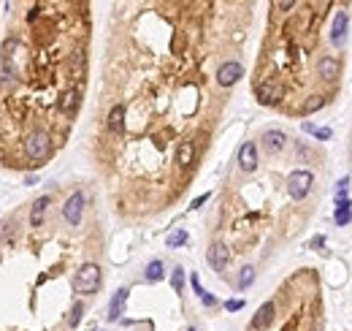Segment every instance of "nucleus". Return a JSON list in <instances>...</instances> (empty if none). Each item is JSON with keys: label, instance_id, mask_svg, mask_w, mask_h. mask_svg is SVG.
Returning <instances> with one entry per match:
<instances>
[{"label": "nucleus", "instance_id": "7", "mask_svg": "<svg viewBox=\"0 0 352 331\" xmlns=\"http://www.w3.org/2000/svg\"><path fill=\"white\" fill-rule=\"evenodd\" d=\"M209 264L214 266V271H225L230 264V253L222 245H211L209 247Z\"/></svg>", "mask_w": 352, "mask_h": 331}, {"label": "nucleus", "instance_id": "4", "mask_svg": "<svg viewBox=\"0 0 352 331\" xmlns=\"http://www.w3.org/2000/svg\"><path fill=\"white\" fill-rule=\"evenodd\" d=\"M247 331H325V299L317 269H298L252 315Z\"/></svg>", "mask_w": 352, "mask_h": 331}, {"label": "nucleus", "instance_id": "11", "mask_svg": "<svg viewBox=\"0 0 352 331\" xmlns=\"http://www.w3.org/2000/svg\"><path fill=\"white\" fill-rule=\"evenodd\" d=\"M144 277H147L149 282H157L160 277H163V261H152V264L147 266V274Z\"/></svg>", "mask_w": 352, "mask_h": 331}, {"label": "nucleus", "instance_id": "14", "mask_svg": "<svg viewBox=\"0 0 352 331\" xmlns=\"http://www.w3.org/2000/svg\"><path fill=\"white\" fill-rule=\"evenodd\" d=\"M82 312H84V307H82V304H76V307H73V310H71V318H68V326H73V329H76L79 323H82Z\"/></svg>", "mask_w": 352, "mask_h": 331}, {"label": "nucleus", "instance_id": "8", "mask_svg": "<svg viewBox=\"0 0 352 331\" xmlns=\"http://www.w3.org/2000/svg\"><path fill=\"white\" fill-rule=\"evenodd\" d=\"M49 204H51V196H41V199L33 201V209H30V225L33 228H38V225L44 223V214H46V209H49Z\"/></svg>", "mask_w": 352, "mask_h": 331}, {"label": "nucleus", "instance_id": "9", "mask_svg": "<svg viewBox=\"0 0 352 331\" xmlns=\"http://www.w3.org/2000/svg\"><path fill=\"white\" fill-rule=\"evenodd\" d=\"M125 301H128V288H119L111 299V307H108V321H117L125 310Z\"/></svg>", "mask_w": 352, "mask_h": 331}, {"label": "nucleus", "instance_id": "16", "mask_svg": "<svg viewBox=\"0 0 352 331\" xmlns=\"http://www.w3.org/2000/svg\"><path fill=\"white\" fill-rule=\"evenodd\" d=\"M201 299H203V304H206V307H214V304H217V299H214V296H209V293H203Z\"/></svg>", "mask_w": 352, "mask_h": 331}, {"label": "nucleus", "instance_id": "18", "mask_svg": "<svg viewBox=\"0 0 352 331\" xmlns=\"http://www.w3.org/2000/svg\"><path fill=\"white\" fill-rule=\"evenodd\" d=\"M190 331H195V329H190Z\"/></svg>", "mask_w": 352, "mask_h": 331}, {"label": "nucleus", "instance_id": "1", "mask_svg": "<svg viewBox=\"0 0 352 331\" xmlns=\"http://www.w3.org/2000/svg\"><path fill=\"white\" fill-rule=\"evenodd\" d=\"M230 3H144L128 14L108 68L101 160L128 214H152L190 188L201 149L217 125L225 95L214 52L239 46L250 3L225 19Z\"/></svg>", "mask_w": 352, "mask_h": 331}, {"label": "nucleus", "instance_id": "15", "mask_svg": "<svg viewBox=\"0 0 352 331\" xmlns=\"http://www.w3.org/2000/svg\"><path fill=\"white\" fill-rule=\"evenodd\" d=\"M171 282H174V288H176V290H182V282H184L182 269H174V280H171Z\"/></svg>", "mask_w": 352, "mask_h": 331}, {"label": "nucleus", "instance_id": "13", "mask_svg": "<svg viewBox=\"0 0 352 331\" xmlns=\"http://www.w3.org/2000/svg\"><path fill=\"white\" fill-rule=\"evenodd\" d=\"M187 242V231H174V234L168 236V247H179Z\"/></svg>", "mask_w": 352, "mask_h": 331}, {"label": "nucleus", "instance_id": "10", "mask_svg": "<svg viewBox=\"0 0 352 331\" xmlns=\"http://www.w3.org/2000/svg\"><path fill=\"white\" fill-rule=\"evenodd\" d=\"M255 282V266H241L239 271V288H250Z\"/></svg>", "mask_w": 352, "mask_h": 331}, {"label": "nucleus", "instance_id": "12", "mask_svg": "<svg viewBox=\"0 0 352 331\" xmlns=\"http://www.w3.org/2000/svg\"><path fill=\"white\" fill-rule=\"evenodd\" d=\"M350 220V201L347 199H342V204H339V212H336V223L339 225H344Z\"/></svg>", "mask_w": 352, "mask_h": 331}, {"label": "nucleus", "instance_id": "6", "mask_svg": "<svg viewBox=\"0 0 352 331\" xmlns=\"http://www.w3.org/2000/svg\"><path fill=\"white\" fill-rule=\"evenodd\" d=\"M82 214H84V193L76 190V193H71L68 201L62 204V217H65L68 225L79 228V225H82Z\"/></svg>", "mask_w": 352, "mask_h": 331}, {"label": "nucleus", "instance_id": "2", "mask_svg": "<svg viewBox=\"0 0 352 331\" xmlns=\"http://www.w3.org/2000/svg\"><path fill=\"white\" fill-rule=\"evenodd\" d=\"M350 3H271L260 55L252 73L257 103L285 117H309L339 98L347 63Z\"/></svg>", "mask_w": 352, "mask_h": 331}, {"label": "nucleus", "instance_id": "17", "mask_svg": "<svg viewBox=\"0 0 352 331\" xmlns=\"http://www.w3.org/2000/svg\"><path fill=\"white\" fill-rule=\"evenodd\" d=\"M228 310H241V301H228Z\"/></svg>", "mask_w": 352, "mask_h": 331}, {"label": "nucleus", "instance_id": "5", "mask_svg": "<svg viewBox=\"0 0 352 331\" xmlns=\"http://www.w3.org/2000/svg\"><path fill=\"white\" fill-rule=\"evenodd\" d=\"M101 280H103L101 266L92 264V261H90V264H82V266H79V271H76V277H73V290L90 296V293H95V290L101 288Z\"/></svg>", "mask_w": 352, "mask_h": 331}, {"label": "nucleus", "instance_id": "3", "mask_svg": "<svg viewBox=\"0 0 352 331\" xmlns=\"http://www.w3.org/2000/svg\"><path fill=\"white\" fill-rule=\"evenodd\" d=\"M260 155L265 174L257 182H250L255 204L250 209L228 212L230 220L225 228L222 245L230 253H274L293 236H298L306 223L314 217L322 196L328 158L322 147L309 144L303 138H293L282 128L263 131Z\"/></svg>", "mask_w": 352, "mask_h": 331}]
</instances>
